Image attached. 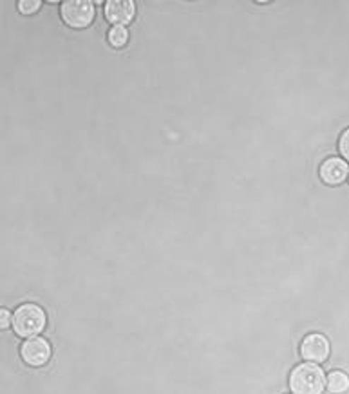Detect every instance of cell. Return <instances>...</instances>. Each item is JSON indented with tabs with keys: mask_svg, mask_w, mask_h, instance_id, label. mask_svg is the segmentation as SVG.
<instances>
[{
	"mask_svg": "<svg viewBox=\"0 0 349 394\" xmlns=\"http://www.w3.org/2000/svg\"><path fill=\"white\" fill-rule=\"evenodd\" d=\"M348 165L344 160L338 157H328L321 167V177L328 185H341L342 181L348 177Z\"/></svg>",
	"mask_w": 349,
	"mask_h": 394,
	"instance_id": "7",
	"label": "cell"
},
{
	"mask_svg": "<svg viewBox=\"0 0 349 394\" xmlns=\"http://www.w3.org/2000/svg\"><path fill=\"white\" fill-rule=\"evenodd\" d=\"M129 40V31L124 28V25H114V28L109 31V44L112 47H124Z\"/></svg>",
	"mask_w": 349,
	"mask_h": 394,
	"instance_id": "9",
	"label": "cell"
},
{
	"mask_svg": "<svg viewBox=\"0 0 349 394\" xmlns=\"http://www.w3.org/2000/svg\"><path fill=\"white\" fill-rule=\"evenodd\" d=\"M300 354L304 360L324 362L329 357V342L322 335H308L300 344Z\"/></svg>",
	"mask_w": 349,
	"mask_h": 394,
	"instance_id": "5",
	"label": "cell"
},
{
	"mask_svg": "<svg viewBox=\"0 0 349 394\" xmlns=\"http://www.w3.org/2000/svg\"><path fill=\"white\" fill-rule=\"evenodd\" d=\"M136 6L132 0H109L105 4V17L116 25H124L134 18Z\"/></svg>",
	"mask_w": 349,
	"mask_h": 394,
	"instance_id": "6",
	"label": "cell"
},
{
	"mask_svg": "<svg viewBox=\"0 0 349 394\" xmlns=\"http://www.w3.org/2000/svg\"><path fill=\"white\" fill-rule=\"evenodd\" d=\"M60 13H62V20L69 28L82 29L87 28L95 18V6L89 0H67L60 8Z\"/></svg>",
	"mask_w": 349,
	"mask_h": 394,
	"instance_id": "3",
	"label": "cell"
},
{
	"mask_svg": "<svg viewBox=\"0 0 349 394\" xmlns=\"http://www.w3.org/2000/svg\"><path fill=\"white\" fill-rule=\"evenodd\" d=\"M9 324H13L11 315H9L8 309H2V311H0V326H2V328H8Z\"/></svg>",
	"mask_w": 349,
	"mask_h": 394,
	"instance_id": "12",
	"label": "cell"
},
{
	"mask_svg": "<svg viewBox=\"0 0 349 394\" xmlns=\"http://www.w3.org/2000/svg\"><path fill=\"white\" fill-rule=\"evenodd\" d=\"M338 148H341L342 156L349 161V129L348 131L342 132L341 136V141H338Z\"/></svg>",
	"mask_w": 349,
	"mask_h": 394,
	"instance_id": "11",
	"label": "cell"
},
{
	"mask_svg": "<svg viewBox=\"0 0 349 394\" xmlns=\"http://www.w3.org/2000/svg\"><path fill=\"white\" fill-rule=\"evenodd\" d=\"M326 383H328V389L333 394L345 393L349 389V376L345 373H342V371H333L328 376V380H326Z\"/></svg>",
	"mask_w": 349,
	"mask_h": 394,
	"instance_id": "8",
	"label": "cell"
},
{
	"mask_svg": "<svg viewBox=\"0 0 349 394\" xmlns=\"http://www.w3.org/2000/svg\"><path fill=\"white\" fill-rule=\"evenodd\" d=\"M40 4V0H20V2H18V9H20L22 13H25V15H29V13L38 11Z\"/></svg>",
	"mask_w": 349,
	"mask_h": 394,
	"instance_id": "10",
	"label": "cell"
},
{
	"mask_svg": "<svg viewBox=\"0 0 349 394\" xmlns=\"http://www.w3.org/2000/svg\"><path fill=\"white\" fill-rule=\"evenodd\" d=\"M326 386V378L321 367L315 364H300L290 374V387L293 394H321Z\"/></svg>",
	"mask_w": 349,
	"mask_h": 394,
	"instance_id": "1",
	"label": "cell"
},
{
	"mask_svg": "<svg viewBox=\"0 0 349 394\" xmlns=\"http://www.w3.org/2000/svg\"><path fill=\"white\" fill-rule=\"evenodd\" d=\"M45 328V313L37 304H24L13 315V329L18 337H35Z\"/></svg>",
	"mask_w": 349,
	"mask_h": 394,
	"instance_id": "2",
	"label": "cell"
},
{
	"mask_svg": "<svg viewBox=\"0 0 349 394\" xmlns=\"http://www.w3.org/2000/svg\"><path fill=\"white\" fill-rule=\"evenodd\" d=\"M20 354H22V360L29 366H44L45 362L49 360L51 357V345L47 344V340L44 338H28V340L22 344L20 347Z\"/></svg>",
	"mask_w": 349,
	"mask_h": 394,
	"instance_id": "4",
	"label": "cell"
}]
</instances>
